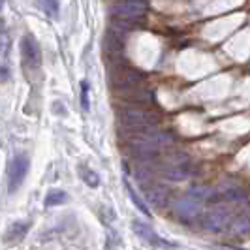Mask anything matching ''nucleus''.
Listing matches in <instances>:
<instances>
[{"label": "nucleus", "instance_id": "1", "mask_svg": "<svg viewBox=\"0 0 250 250\" xmlns=\"http://www.w3.org/2000/svg\"><path fill=\"white\" fill-rule=\"evenodd\" d=\"M119 119L121 125L126 130L136 132V130H145V128H152L158 123V115L150 109L139 107V105H126L119 109Z\"/></svg>", "mask_w": 250, "mask_h": 250}, {"label": "nucleus", "instance_id": "2", "mask_svg": "<svg viewBox=\"0 0 250 250\" xmlns=\"http://www.w3.org/2000/svg\"><path fill=\"white\" fill-rule=\"evenodd\" d=\"M143 79H145V75L136 68H130L126 62L109 64V85L113 90L138 87L143 83Z\"/></svg>", "mask_w": 250, "mask_h": 250}, {"label": "nucleus", "instance_id": "3", "mask_svg": "<svg viewBox=\"0 0 250 250\" xmlns=\"http://www.w3.org/2000/svg\"><path fill=\"white\" fill-rule=\"evenodd\" d=\"M196 169H194V166L190 162V158H188V154L185 152H175V154H171L162 166V173L164 177H167L169 181H187L192 177Z\"/></svg>", "mask_w": 250, "mask_h": 250}, {"label": "nucleus", "instance_id": "4", "mask_svg": "<svg viewBox=\"0 0 250 250\" xmlns=\"http://www.w3.org/2000/svg\"><path fill=\"white\" fill-rule=\"evenodd\" d=\"M147 2L145 0H115L109 6V12L117 19H128V21H141L147 13Z\"/></svg>", "mask_w": 250, "mask_h": 250}, {"label": "nucleus", "instance_id": "5", "mask_svg": "<svg viewBox=\"0 0 250 250\" xmlns=\"http://www.w3.org/2000/svg\"><path fill=\"white\" fill-rule=\"evenodd\" d=\"M104 53L107 57L109 64L126 62L125 59V38L123 32L115 30V28H107L104 34Z\"/></svg>", "mask_w": 250, "mask_h": 250}, {"label": "nucleus", "instance_id": "6", "mask_svg": "<svg viewBox=\"0 0 250 250\" xmlns=\"http://www.w3.org/2000/svg\"><path fill=\"white\" fill-rule=\"evenodd\" d=\"M117 92V90H115ZM117 98L123 100L128 105H149V104H154L156 102V94L152 88L147 87H132V88H125V90H119L117 92Z\"/></svg>", "mask_w": 250, "mask_h": 250}, {"label": "nucleus", "instance_id": "7", "mask_svg": "<svg viewBox=\"0 0 250 250\" xmlns=\"http://www.w3.org/2000/svg\"><path fill=\"white\" fill-rule=\"evenodd\" d=\"M28 171V156L26 154H15L8 167V190L15 192L17 188L23 185Z\"/></svg>", "mask_w": 250, "mask_h": 250}, {"label": "nucleus", "instance_id": "8", "mask_svg": "<svg viewBox=\"0 0 250 250\" xmlns=\"http://www.w3.org/2000/svg\"><path fill=\"white\" fill-rule=\"evenodd\" d=\"M132 229L136 231V235H138L141 241L149 243L150 247H158V249H175V245H171V243H167V241H162V239L158 237L156 231H154L147 222L134 220V222H132Z\"/></svg>", "mask_w": 250, "mask_h": 250}, {"label": "nucleus", "instance_id": "9", "mask_svg": "<svg viewBox=\"0 0 250 250\" xmlns=\"http://www.w3.org/2000/svg\"><path fill=\"white\" fill-rule=\"evenodd\" d=\"M141 188H143V192L147 196V201H149L152 207H158V209L167 207V203H169V192H167L166 187L152 181V183H149V185H145V187Z\"/></svg>", "mask_w": 250, "mask_h": 250}, {"label": "nucleus", "instance_id": "10", "mask_svg": "<svg viewBox=\"0 0 250 250\" xmlns=\"http://www.w3.org/2000/svg\"><path fill=\"white\" fill-rule=\"evenodd\" d=\"M201 203L203 201L196 200L192 196H187L175 203V211L183 220H194L201 214Z\"/></svg>", "mask_w": 250, "mask_h": 250}, {"label": "nucleus", "instance_id": "11", "mask_svg": "<svg viewBox=\"0 0 250 250\" xmlns=\"http://www.w3.org/2000/svg\"><path fill=\"white\" fill-rule=\"evenodd\" d=\"M231 224V216L228 211H224V207H216L211 209L207 216H205V228L211 229V231H222L226 226Z\"/></svg>", "mask_w": 250, "mask_h": 250}, {"label": "nucleus", "instance_id": "12", "mask_svg": "<svg viewBox=\"0 0 250 250\" xmlns=\"http://www.w3.org/2000/svg\"><path fill=\"white\" fill-rule=\"evenodd\" d=\"M21 55H23V61L28 62V66H34L38 68L42 62V53H40V45L32 36H25L21 40Z\"/></svg>", "mask_w": 250, "mask_h": 250}, {"label": "nucleus", "instance_id": "13", "mask_svg": "<svg viewBox=\"0 0 250 250\" xmlns=\"http://www.w3.org/2000/svg\"><path fill=\"white\" fill-rule=\"evenodd\" d=\"M125 187H126V192H128V198H130V200H132V203L138 207L139 213L145 214V216H150V209L147 207V203H145V201L139 198V194L136 192V190H134V187H132V185H130L126 179H125Z\"/></svg>", "mask_w": 250, "mask_h": 250}, {"label": "nucleus", "instance_id": "14", "mask_svg": "<svg viewBox=\"0 0 250 250\" xmlns=\"http://www.w3.org/2000/svg\"><path fill=\"white\" fill-rule=\"evenodd\" d=\"M38 8L40 10H43V13L51 17V19H57L59 17V13H61V4H59V0H36Z\"/></svg>", "mask_w": 250, "mask_h": 250}, {"label": "nucleus", "instance_id": "15", "mask_svg": "<svg viewBox=\"0 0 250 250\" xmlns=\"http://www.w3.org/2000/svg\"><path fill=\"white\" fill-rule=\"evenodd\" d=\"M28 229H30V222H25V220H21V222H13V226L8 229V233H6V237L15 239V241H21V239L26 235Z\"/></svg>", "mask_w": 250, "mask_h": 250}, {"label": "nucleus", "instance_id": "16", "mask_svg": "<svg viewBox=\"0 0 250 250\" xmlns=\"http://www.w3.org/2000/svg\"><path fill=\"white\" fill-rule=\"evenodd\" d=\"M66 201H68V196H66L64 190H51V192H47V196L43 200V205L45 207H55V205H62Z\"/></svg>", "mask_w": 250, "mask_h": 250}, {"label": "nucleus", "instance_id": "17", "mask_svg": "<svg viewBox=\"0 0 250 250\" xmlns=\"http://www.w3.org/2000/svg\"><path fill=\"white\" fill-rule=\"evenodd\" d=\"M79 175H81V179H83L90 188H96L98 185H100V177H98V173L92 171V169L87 167V166H79Z\"/></svg>", "mask_w": 250, "mask_h": 250}, {"label": "nucleus", "instance_id": "18", "mask_svg": "<svg viewBox=\"0 0 250 250\" xmlns=\"http://www.w3.org/2000/svg\"><path fill=\"white\" fill-rule=\"evenodd\" d=\"M81 107L88 111V83L81 81Z\"/></svg>", "mask_w": 250, "mask_h": 250}, {"label": "nucleus", "instance_id": "19", "mask_svg": "<svg viewBox=\"0 0 250 250\" xmlns=\"http://www.w3.org/2000/svg\"><path fill=\"white\" fill-rule=\"evenodd\" d=\"M229 228L233 229V231H247L249 229V222H247V218H241V220H233L231 224H229Z\"/></svg>", "mask_w": 250, "mask_h": 250}, {"label": "nucleus", "instance_id": "20", "mask_svg": "<svg viewBox=\"0 0 250 250\" xmlns=\"http://www.w3.org/2000/svg\"><path fill=\"white\" fill-rule=\"evenodd\" d=\"M6 79H8V68L2 66V81H6Z\"/></svg>", "mask_w": 250, "mask_h": 250}]
</instances>
